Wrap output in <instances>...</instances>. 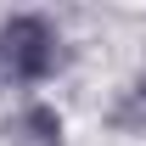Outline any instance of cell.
Listing matches in <instances>:
<instances>
[{"label": "cell", "mask_w": 146, "mask_h": 146, "mask_svg": "<svg viewBox=\"0 0 146 146\" xmlns=\"http://www.w3.org/2000/svg\"><path fill=\"white\" fill-rule=\"evenodd\" d=\"M118 124H129V129H146V79H141V84L124 96V107H118Z\"/></svg>", "instance_id": "obj_3"}, {"label": "cell", "mask_w": 146, "mask_h": 146, "mask_svg": "<svg viewBox=\"0 0 146 146\" xmlns=\"http://www.w3.org/2000/svg\"><path fill=\"white\" fill-rule=\"evenodd\" d=\"M6 135H23V141H34V146H62V118L51 107H23Z\"/></svg>", "instance_id": "obj_2"}, {"label": "cell", "mask_w": 146, "mask_h": 146, "mask_svg": "<svg viewBox=\"0 0 146 146\" xmlns=\"http://www.w3.org/2000/svg\"><path fill=\"white\" fill-rule=\"evenodd\" d=\"M56 62H62V34L51 28V17L23 11V17L0 23V79L39 84V79L56 73Z\"/></svg>", "instance_id": "obj_1"}]
</instances>
